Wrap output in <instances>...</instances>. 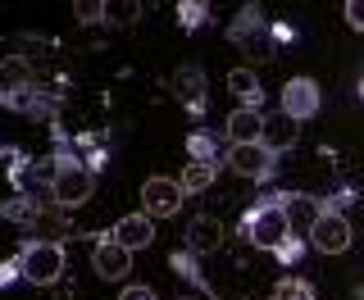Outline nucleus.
Listing matches in <instances>:
<instances>
[{
    "label": "nucleus",
    "mask_w": 364,
    "mask_h": 300,
    "mask_svg": "<svg viewBox=\"0 0 364 300\" xmlns=\"http://www.w3.org/2000/svg\"><path fill=\"white\" fill-rule=\"evenodd\" d=\"M228 136H232V146H259V136H264V114L259 109H232L228 114Z\"/></svg>",
    "instance_id": "obj_12"
},
{
    "label": "nucleus",
    "mask_w": 364,
    "mask_h": 300,
    "mask_svg": "<svg viewBox=\"0 0 364 300\" xmlns=\"http://www.w3.org/2000/svg\"><path fill=\"white\" fill-rule=\"evenodd\" d=\"M0 105H5V109H32V114H37L41 109V96H37V87H5V91H0Z\"/></svg>",
    "instance_id": "obj_18"
},
{
    "label": "nucleus",
    "mask_w": 364,
    "mask_h": 300,
    "mask_svg": "<svg viewBox=\"0 0 364 300\" xmlns=\"http://www.w3.org/2000/svg\"><path fill=\"white\" fill-rule=\"evenodd\" d=\"M173 87H178V100H182L191 114H205V73H200L196 64L178 68V73H173Z\"/></svg>",
    "instance_id": "obj_13"
},
{
    "label": "nucleus",
    "mask_w": 364,
    "mask_h": 300,
    "mask_svg": "<svg viewBox=\"0 0 364 300\" xmlns=\"http://www.w3.org/2000/svg\"><path fill=\"white\" fill-rule=\"evenodd\" d=\"M360 91H364V82H360Z\"/></svg>",
    "instance_id": "obj_30"
},
{
    "label": "nucleus",
    "mask_w": 364,
    "mask_h": 300,
    "mask_svg": "<svg viewBox=\"0 0 364 300\" xmlns=\"http://www.w3.org/2000/svg\"><path fill=\"white\" fill-rule=\"evenodd\" d=\"M0 77H5V87H37V73H32V64L23 55H9L0 64Z\"/></svg>",
    "instance_id": "obj_16"
},
{
    "label": "nucleus",
    "mask_w": 364,
    "mask_h": 300,
    "mask_svg": "<svg viewBox=\"0 0 364 300\" xmlns=\"http://www.w3.org/2000/svg\"><path fill=\"white\" fill-rule=\"evenodd\" d=\"M219 241H223V227H219V218H210V214L191 218V227H187V246H191V255H205V250H219Z\"/></svg>",
    "instance_id": "obj_14"
},
{
    "label": "nucleus",
    "mask_w": 364,
    "mask_h": 300,
    "mask_svg": "<svg viewBox=\"0 0 364 300\" xmlns=\"http://www.w3.org/2000/svg\"><path fill=\"white\" fill-rule=\"evenodd\" d=\"M91 191H96V173L87 164H73V159H60V168H55L50 178V195L60 210H77V205L91 200Z\"/></svg>",
    "instance_id": "obj_2"
},
{
    "label": "nucleus",
    "mask_w": 364,
    "mask_h": 300,
    "mask_svg": "<svg viewBox=\"0 0 364 300\" xmlns=\"http://www.w3.org/2000/svg\"><path fill=\"white\" fill-rule=\"evenodd\" d=\"M323 210H328V205L318 200V195H291L287 191V200H282V214H287L291 232H305V237L314 232V223L323 218Z\"/></svg>",
    "instance_id": "obj_10"
},
{
    "label": "nucleus",
    "mask_w": 364,
    "mask_h": 300,
    "mask_svg": "<svg viewBox=\"0 0 364 300\" xmlns=\"http://www.w3.org/2000/svg\"><path fill=\"white\" fill-rule=\"evenodd\" d=\"M273 300H314V286L305 278H282L273 286Z\"/></svg>",
    "instance_id": "obj_19"
},
{
    "label": "nucleus",
    "mask_w": 364,
    "mask_h": 300,
    "mask_svg": "<svg viewBox=\"0 0 364 300\" xmlns=\"http://www.w3.org/2000/svg\"><path fill=\"white\" fill-rule=\"evenodd\" d=\"M168 269H173L178 278H191L196 286H205V278H200V269H196V255H191V250H187V255H182V250H178V255L168 259Z\"/></svg>",
    "instance_id": "obj_24"
},
{
    "label": "nucleus",
    "mask_w": 364,
    "mask_h": 300,
    "mask_svg": "<svg viewBox=\"0 0 364 300\" xmlns=\"http://www.w3.org/2000/svg\"><path fill=\"white\" fill-rule=\"evenodd\" d=\"M178 182H182V191H187V195H196V191H210V187H214V164H187Z\"/></svg>",
    "instance_id": "obj_17"
},
{
    "label": "nucleus",
    "mask_w": 364,
    "mask_h": 300,
    "mask_svg": "<svg viewBox=\"0 0 364 300\" xmlns=\"http://www.w3.org/2000/svg\"><path fill=\"white\" fill-rule=\"evenodd\" d=\"M0 214H5L9 223H37V210H32V200H28V195H9Z\"/></svg>",
    "instance_id": "obj_20"
},
{
    "label": "nucleus",
    "mask_w": 364,
    "mask_h": 300,
    "mask_svg": "<svg viewBox=\"0 0 364 300\" xmlns=\"http://www.w3.org/2000/svg\"><path fill=\"white\" fill-rule=\"evenodd\" d=\"M141 200H146V214L151 218H173L182 210V200H187V191H182V182H173V178H146Z\"/></svg>",
    "instance_id": "obj_4"
},
{
    "label": "nucleus",
    "mask_w": 364,
    "mask_h": 300,
    "mask_svg": "<svg viewBox=\"0 0 364 300\" xmlns=\"http://www.w3.org/2000/svg\"><path fill=\"white\" fill-rule=\"evenodd\" d=\"M228 91H232V96H242L246 109H259V100H264L255 68H232V73H228Z\"/></svg>",
    "instance_id": "obj_15"
},
{
    "label": "nucleus",
    "mask_w": 364,
    "mask_h": 300,
    "mask_svg": "<svg viewBox=\"0 0 364 300\" xmlns=\"http://www.w3.org/2000/svg\"><path fill=\"white\" fill-rule=\"evenodd\" d=\"M178 23H182V32H196L205 23V5H200V0H182V5H178Z\"/></svg>",
    "instance_id": "obj_23"
},
{
    "label": "nucleus",
    "mask_w": 364,
    "mask_h": 300,
    "mask_svg": "<svg viewBox=\"0 0 364 300\" xmlns=\"http://www.w3.org/2000/svg\"><path fill=\"white\" fill-rule=\"evenodd\" d=\"M64 273V246L55 241H28L23 246V278L37 286H55Z\"/></svg>",
    "instance_id": "obj_3"
},
{
    "label": "nucleus",
    "mask_w": 364,
    "mask_h": 300,
    "mask_svg": "<svg viewBox=\"0 0 364 300\" xmlns=\"http://www.w3.org/2000/svg\"><path fill=\"white\" fill-rule=\"evenodd\" d=\"M114 241H119L123 250H146L155 241V218L151 214H128V218H119V223H114V232H109Z\"/></svg>",
    "instance_id": "obj_9"
},
{
    "label": "nucleus",
    "mask_w": 364,
    "mask_h": 300,
    "mask_svg": "<svg viewBox=\"0 0 364 300\" xmlns=\"http://www.w3.org/2000/svg\"><path fill=\"white\" fill-rule=\"evenodd\" d=\"M187 155H191V164H214V136L191 132L187 136Z\"/></svg>",
    "instance_id": "obj_21"
},
{
    "label": "nucleus",
    "mask_w": 364,
    "mask_h": 300,
    "mask_svg": "<svg viewBox=\"0 0 364 300\" xmlns=\"http://www.w3.org/2000/svg\"><path fill=\"white\" fill-rule=\"evenodd\" d=\"M91 269H96L105 282H123V278H128V269H132V250H123L119 241L105 232V237L96 241V250H91Z\"/></svg>",
    "instance_id": "obj_7"
},
{
    "label": "nucleus",
    "mask_w": 364,
    "mask_h": 300,
    "mask_svg": "<svg viewBox=\"0 0 364 300\" xmlns=\"http://www.w3.org/2000/svg\"><path fill=\"white\" fill-rule=\"evenodd\" d=\"M14 278H23V250L5 264V269H0V282H14Z\"/></svg>",
    "instance_id": "obj_28"
},
{
    "label": "nucleus",
    "mask_w": 364,
    "mask_h": 300,
    "mask_svg": "<svg viewBox=\"0 0 364 300\" xmlns=\"http://www.w3.org/2000/svg\"><path fill=\"white\" fill-rule=\"evenodd\" d=\"M119 300H155V291H151V286H123Z\"/></svg>",
    "instance_id": "obj_29"
},
{
    "label": "nucleus",
    "mask_w": 364,
    "mask_h": 300,
    "mask_svg": "<svg viewBox=\"0 0 364 300\" xmlns=\"http://www.w3.org/2000/svg\"><path fill=\"white\" fill-rule=\"evenodd\" d=\"M273 255H278V264H296V259L305 255V241H301V237H287L278 250H273Z\"/></svg>",
    "instance_id": "obj_25"
},
{
    "label": "nucleus",
    "mask_w": 364,
    "mask_h": 300,
    "mask_svg": "<svg viewBox=\"0 0 364 300\" xmlns=\"http://www.w3.org/2000/svg\"><path fill=\"white\" fill-rule=\"evenodd\" d=\"M314 250H323V255H341V250H350V223H346V214H337V210H323V218L314 223V232L305 237Z\"/></svg>",
    "instance_id": "obj_5"
},
{
    "label": "nucleus",
    "mask_w": 364,
    "mask_h": 300,
    "mask_svg": "<svg viewBox=\"0 0 364 300\" xmlns=\"http://www.w3.org/2000/svg\"><path fill=\"white\" fill-rule=\"evenodd\" d=\"M282 114L296 119V123L314 119L318 114V82L314 77H291V82L282 87Z\"/></svg>",
    "instance_id": "obj_8"
},
{
    "label": "nucleus",
    "mask_w": 364,
    "mask_h": 300,
    "mask_svg": "<svg viewBox=\"0 0 364 300\" xmlns=\"http://www.w3.org/2000/svg\"><path fill=\"white\" fill-rule=\"evenodd\" d=\"M255 28H259V5H246L242 14H237V23L228 28V37H232V41H246Z\"/></svg>",
    "instance_id": "obj_22"
},
{
    "label": "nucleus",
    "mask_w": 364,
    "mask_h": 300,
    "mask_svg": "<svg viewBox=\"0 0 364 300\" xmlns=\"http://www.w3.org/2000/svg\"><path fill=\"white\" fill-rule=\"evenodd\" d=\"M296 136H301V123L287 119V114H269L264 119V136H259V146L269 150V155H282V150H291L296 146Z\"/></svg>",
    "instance_id": "obj_11"
},
{
    "label": "nucleus",
    "mask_w": 364,
    "mask_h": 300,
    "mask_svg": "<svg viewBox=\"0 0 364 300\" xmlns=\"http://www.w3.org/2000/svg\"><path fill=\"white\" fill-rule=\"evenodd\" d=\"M73 14H77V23H100V18L109 14V5H96V0H82V5H77Z\"/></svg>",
    "instance_id": "obj_26"
},
{
    "label": "nucleus",
    "mask_w": 364,
    "mask_h": 300,
    "mask_svg": "<svg viewBox=\"0 0 364 300\" xmlns=\"http://www.w3.org/2000/svg\"><path fill=\"white\" fill-rule=\"evenodd\" d=\"M346 23L355 32H364V0H346Z\"/></svg>",
    "instance_id": "obj_27"
},
{
    "label": "nucleus",
    "mask_w": 364,
    "mask_h": 300,
    "mask_svg": "<svg viewBox=\"0 0 364 300\" xmlns=\"http://www.w3.org/2000/svg\"><path fill=\"white\" fill-rule=\"evenodd\" d=\"M282 200H287V191L264 195L255 210H246L242 232H246L250 246H259V250H278L287 237H296V232H291V223H287V214H282Z\"/></svg>",
    "instance_id": "obj_1"
},
{
    "label": "nucleus",
    "mask_w": 364,
    "mask_h": 300,
    "mask_svg": "<svg viewBox=\"0 0 364 300\" xmlns=\"http://www.w3.org/2000/svg\"><path fill=\"white\" fill-rule=\"evenodd\" d=\"M228 168H232L237 178L269 182L273 173H278V155H269L264 146H232V155H228Z\"/></svg>",
    "instance_id": "obj_6"
}]
</instances>
